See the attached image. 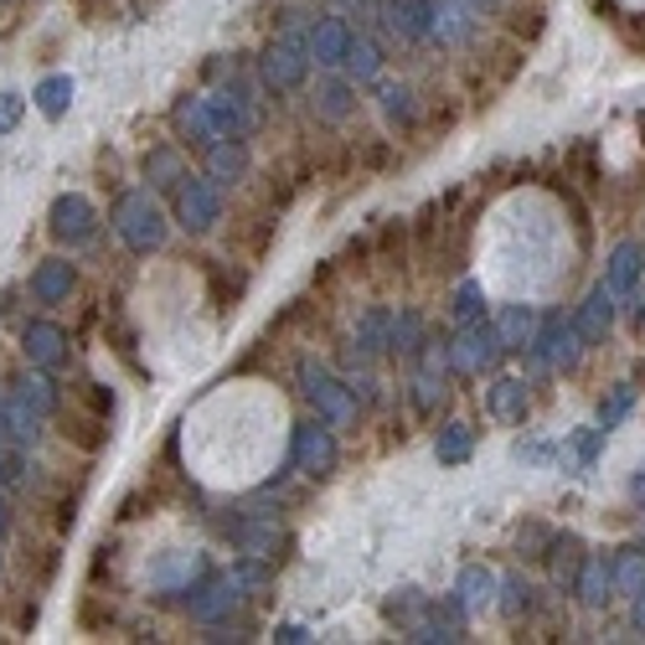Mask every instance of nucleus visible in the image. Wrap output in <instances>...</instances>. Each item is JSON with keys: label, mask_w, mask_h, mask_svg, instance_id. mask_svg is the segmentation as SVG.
I'll list each match as a JSON object with an SVG mask.
<instances>
[{"label": "nucleus", "mask_w": 645, "mask_h": 645, "mask_svg": "<svg viewBox=\"0 0 645 645\" xmlns=\"http://www.w3.org/2000/svg\"><path fill=\"white\" fill-rule=\"evenodd\" d=\"M300 392L315 403V413H321L325 424H336V429L357 424V398H352V388L341 377L325 372L321 362H300Z\"/></svg>", "instance_id": "nucleus-1"}, {"label": "nucleus", "mask_w": 645, "mask_h": 645, "mask_svg": "<svg viewBox=\"0 0 645 645\" xmlns=\"http://www.w3.org/2000/svg\"><path fill=\"white\" fill-rule=\"evenodd\" d=\"M114 227H120V238L135 248V254H155L160 243H166V218H160V207L151 202V191H130L120 197L114 207Z\"/></svg>", "instance_id": "nucleus-2"}, {"label": "nucleus", "mask_w": 645, "mask_h": 645, "mask_svg": "<svg viewBox=\"0 0 645 645\" xmlns=\"http://www.w3.org/2000/svg\"><path fill=\"white\" fill-rule=\"evenodd\" d=\"M526 352L543 362V367L574 372L578 357H583V336L574 331V315H563V310L543 315V321H537V336H532V346H526Z\"/></svg>", "instance_id": "nucleus-3"}, {"label": "nucleus", "mask_w": 645, "mask_h": 645, "mask_svg": "<svg viewBox=\"0 0 645 645\" xmlns=\"http://www.w3.org/2000/svg\"><path fill=\"white\" fill-rule=\"evenodd\" d=\"M501 336H496V321H476V325H459V336L449 341V367L459 377L470 372H491L496 362H501Z\"/></svg>", "instance_id": "nucleus-4"}, {"label": "nucleus", "mask_w": 645, "mask_h": 645, "mask_svg": "<svg viewBox=\"0 0 645 645\" xmlns=\"http://www.w3.org/2000/svg\"><path fill=\"white\" fill-rule=\"evenodd\" d=\"M176 218L187 233H207L212 222H222V197L207 176H181L176 181Z\"/></svg>", "instance_id": "nucleus-5"}, {"label": "nucleus", "mask_w": 645, "mask_h": 645, "mask_svg": "<svg viewBox=\"0 0 645 645\" xmlns=\"http://www.w3.org/2000/svg\"><path fill=\"white\" fill-rule=\"evenodd\" d=\"M289 470H305V476H331L336 470V434L325 424H300L294 444H289Z\"/></svg>", "instance_id": "nucleus-6"}, {"label": "nucleus", "mask_w": 645, "mask_h": 645, "mask_svg": "<svg viewBox=\"0 0 645 645\" xmlns=\"http://www.w3.org/2000/svg\"><path fill=\"white\" fill-rule=\"evenodd\" d=\"M310 73V42H300V36H279L269 52H264V78H269V88H279V93H289V88H300Z\"/></svg>", "instance_id": "nucleus-7"}, {"label": "nucleus", "mask_w": 645, "mask_h": 645, "mask_svg": "<svg viewBox=\"0 0 645 645\" xmlns=\"http://www.w3.org/2000/svg\"><path fill=\"white\" fill-rule=\"evenodd\" d=\"M614 305H620V294L604 279L583 294V305L574 310V331L583 336V346H604V336L614 331Z\"/></svg>", "instance_id": "nucleus-8"}, {"label": "nucleus", "mask_w": 645, "mask_h": 645, "mask_svg": "<svg viewBox=\"0 0 645 645\" xmlns=\"http://www.w3.org/2000/svg\"><path fill=\"white\" fill-rule=\"evenodd\" d=\"M382 21L398 42H429L434 36V5L429 0H382Z\"/></svg>", "instance_id": "nucleus-9"}, {"label": "nucleus", "mask_w": 645, "mask_h": 645, "mask_svg": "<svg viewBox=\"0 0 645 645\" xmlns=\"http://www.w3.org/2000/svg\"><path fill=\"white\" fill-rule=\"evenodd\" d=\"M93 227H99V218H93L88 197L68 191V197H57V202H52V233H57L63 243H88L93 238Z\"/></svg>", "instance_id": "nucleus-10"}, {"label": "nucleus", "mask_w": 645, "mask_h": 645, "mask_svg": "<svg viewBox=\"0 0 645 645\" xmlns=\"http://www.w3.org/2000/svg\"><path fill=\"white\" fill-rule=\"evenodd\" d=\"M21 346H26V362L42 367V372H57L63 362H68V336L57 331L52 321H32L21 331Z\"/></svg>", "instance_id": "nucleus-11"}, {"label": "nucleus", "mask_w": 645, "mask_h": 645, "mask_svg": "<svg viewBox=\"0 0 645 645\" xmlns=\"http://www.w3.org/2000/svg\"><path fill=\"white\" fill-rule=\"evenodd\" d=\"M310 57L321 63V68H346V52H352V32H346V21L336 16H321V21H310Z\"/></svg>", "instance_id": "nucleus-12"}, {"label": "nucleus", "mask_w": 645, "mask_h": 645, "mask_svg": "<svg viewBox=\"0 0 645 645\" xmlns=\"http://www.w3.org/2000/svg\"><path fill=\"white\" fill-rule=\"evenodd\" d=\"M238 583H233V574L227 578H212V583H202V589H191V620H202V625H222L227 614H233V604H238Z\"/></svg>", "instance_id": "nucleus-13"}, {"label": "nucleus", "mask_w": 645, "mask_h": 645, "mask_svg": "<svg viewBox=\"0 0 645 645\" xmlns=\"http://www.w3.org/2000/svg\"><path fill=\"white\" fill-rule=\"evenodd\" d=\"M641 274H645L641 243H620V248L610 254V264H604V285H610L620 300H630V294L641 289Z\"/></svg>", "instance_id": "nucleus-14"}, {"label": "nucleus", "mask_w": 645, "mask_h": 645, "mask_svg": "<svg viewBox=\"0 0 645 645\" xmlns=\"http://www.w3.org/2000/svg\"><path fill=\"white\" fill-rule=\"evenodd\" d=\"M496 574L486 568V563H470V568H459V578H455V599L465 604V614H480V610H491L496 604Z\"/></svg>", "instance_id": "nucleus-15"}, {"label": "nucleus", "mask_w": 645, "mask_h": 645, "mask_svg": "<svg viewBox=\"0 0 645 645\" xmlns=\"http://www.w3.org/2000/svg\"><path fill=\"white\" fill-rule=\"evenodd\" d=\"M73 289V264L68 258H42L32 274V300L36 305H63Z\"/></svg>", "instance_id": "nucleus-16"}, {"label": "nucleus", "mask_w": 645, "mask_h": 645, "mask_svg": "<svg viewBox=\"0 0 645 645\" xmlns=\"http://www.w3.org/2000/svg\"><path fill=\"white\" fill-rule=\"evenodd\" d=\"M526 382L522 377H496L491 392H486V408H491V419H501V424H522L526 419Z\"/></svg>", "instance_id": "nucleus-17"}, {"label": "nucleus", "mask_w": 645, "mask_h": 645, "mask_svg": "<svg viewBox=\"0 0 645 645\" xmlns=\"http://www.w3.org/2000/svg\"><path fill=\"white\" fill-rule=\"evenodd\" d=\"M207 114H212V130H218V135L243 140L254 130V114H248L243 93H212V99H207Z\"/></svg>", "instance_id": "nucleus-18"}, {"label": "nucleus", "mask_w": 645, "mask_h": 645, "mask_svg": "<svg viewBox=\"0 0 645 645\" xmlns=\"http://www.w3.org/2000/svg\"><path fill=\"white\" fill-rule=\"evenodd\" d=\"M574 589H578V599L589 604V610H604L614 599V568L604 558H583V568H578V578H574Z\"/></svg>", "instance_id": "nucleus-19"}, {"label": "nucleus", "mask_w": 645, "mask_h": 645, "mask_svg": "<svg viewBox=\"0 0 645 645\" xmlns=\"http://www.w3.org/2000/svg\"><path fill=\"white\" fill-rule=\"evenodd\" d=\"M496 336H501L507 352H526L532 336H537V310L532 305H507L501 315H496Z\"/></svg>", "instance_id": "nucleus-20"}, {"label": "nucleus", "mask_w": 645, "mask_h": 645, "mask_svg": "<svg viewBox=\"0 0 645 645\" xmlns=\"http://www.w3.org/2000/svg\"><path fill=\"white\" fill-rule=\"evenodd\" d=\"M207 166H212V181H238L243 170H248V151H243V140L222 135L207 145Z\"/></svg>", "instance_id": "nucleus-21"}, {"label": "nucleus", "mask_w": 645, "mask_h": 645, "mask_svg": "<svg viewBox=\"0 0 645 645\" xmlns=\"http://www.w3.org/2000/svg\"><path fill=\"white\" fill-rule=\"evenodd\" d=\"M16 398L26 408H36L42 419H47V413H57V403H63V398H57V382H52V372H42V367H36L32 377H16Z\"/></svg>", "instance_id": "nucleus-22"}, {"label": "nucleus", "mask_w": 645, "mask_h": 645, "mask_svg": "<svg viewBox=\"0 0 645 645\" xmlns=\"http://www.w3.org/2000/svg\"><path fill=\"white\" fill-rule=\"evenodd\" d=\"M434 455H440V465H465V459L476 455L470 424H444L440 434H434Z\"/></svg>", "instance_id": "nucleus-23"}, {"label": "nucleus", "mask_w": 645, "mask_h": 645, "mask_svg": "<svg viewBox=\"0 0 645 645\" xmlns=\"http://www.w3.org/2000/svg\"><path fill=\"white\" fill-rule=\"evenodd\" d=\"M388 352H398V357H419V352H424V321H419L413 310H398V315H392Z\"/></svg>", "instance_id": "nucleus-24"}, {"label": "nucleus", "mask_w": 645, "mask_h": 645, "mask_svg": "<svg viewBox=\"0 0 645 645\" xmlns=\"http://www.w3.org/2000/svg\"><path fill=\"white\" fill-rule=\"evenodd\" d=\"M578 553H583V543H578V537H553V543H547V568H553V578H558V583H568V589H574V578H578V568H583V558H578Z\"/></svg>", "instance_id": "nucleus-25"}, {"label": "nucleus", "mask_w": 645, "mask_h": 645, "mask_svg": "<svg viewBox=\"0 0 645 645\" xmlns=\"http://www.w3.org/2000/svg\"><path fill=\"white\" fill-rule=\"evenodd\" d=\"M346 73H352V84H372L377 73H382V47H377L372 36H352V52H346Z\"/></svg>", "instance_id": "nucleus-26"}, {"label": "nucleus", "mask_w": 645, "mask_h": 645, "mask_svg": "<svg viewBox=\"0 0 645 645\" xmlns=\"http://www.w3.org/2000/svg\"><path fill=\"white\" fill-rule=\"evenodd\" d=\"M382 614H388L392 625H408V630H413L429 614V599L419 594V589H392L388 604H382Z\"/></svg>", "instance_id": "nucleus-27"}, {"label": "nucleus", "mask_w": 645, "mask_h": 645, "mask_svg": "<svg viewBox=\"0 0 645 645\" xmlns=\"http://www.w3.org/2000/svg\"><path fill=\"white\" fill-rule=\"evenodd\" d=\"M32 99H36V109H42L47 120H63V114H68V103H73V78H42Z\"/></svg>", "instance_id": "nucleus-28"}, {"label": "nucleus", "mask_w": 645, "mask_h": 645, "mask_svg": "<svg viewBox=\"0 0 645 645\" xmlns=\"http://www.w3.org/2000/svg\"><path fill=\"white\" fill-rule=\"evenodd\" d=\"M388 331H392V315L388 310H367L357 325V352L362 357H377L382 346H388Z\"/></svg>", "instance_id": "nucleus-29"}, {"label": "nucleus", "mask_w": 645, "mask_h": 645, "mask_svg": "<svg viewBox=\"0 0 645 645\" xmlns=\"http://www.w3.org/2000/svg\"><path fill=\"white\" fill-rule=\"evenodd\" d=\"M610 568H614V594L635 599L645 589V553H620Z\"/></svg>", "instance_id": "nucleus-30"}, {"label": "nucleus", "mask_w": 645, "mask_h": 645, "mask_svg": "<svg viewBox=\"0 0 645 645\" xmlns=\"http://www.w3.org/2000/svg\"><path fill=\"white\" fill-rule=\"evenodd\" d=\"M496 594H501V599H496V610L507 614V620H516V614H526V610H532V583H526L522 574H511L507 583L496 589Z\"/></svg>", "instance_id": "nucleus-31"}, {"label": "nucleus", "mask_w": 645, "mask_h": 645, "mask_svg": "<svg viewBox=\"0 0 645 645\" xmlns=\"http://www.w3.org/2000/svg\"><path fill=\"white\" fill-rule=\"evenodd\" d=\"M377 99H382V114H388L392 124H413V88L408 84H382Z\"/></svg>", "instance_id": "nucleus-32"}, {"label": "nucleus", "mask_w": 645, "mask_h": 645, "mask_svg": "<svg viewBox=\"0 0 645 645\" xmlns=\"http://www.w3.org/2000/svg\"><path fill=\"white\" fill-rule=\"evenodd\" d=\"M455 321L459 325H476L486 321V289H480V279H465L455 294Z\"/></svg>", "instance_id": "nucleus-33"}, {"label": "nucleus", "mask_w": 645, "mask_h": 645, "mask_svg": "<svg viewBox=\"0 0 645 645\" xmlns=\"http://www.w3.org/2000/svg\"><path fill=\"white\" fill-rule=\"evenodd\" d=\"M315 99H321V114H325V120H341V114L352 109V84H346V78H325Z\"/></svg>", "instance_id": "nucleus-34"}, {"label": "nucleus", "mask_w": 645, "mask_h": 645, "mask_svg": "<svg viewBox=\"0 0 645 645\" xmlns=\"http://www.w3.org/2000/svg\"><path fill=\"white\" fill-rule=\"evenodd\" d=\"M630 408H635V388H630V382H620V388H614L610 398L599 403V424H604V429H620V419H625Z\"/></svg>", "instance_id": "nucleus-35"}, {"label": "nucleus", "mask_w": 645, "mask_h": 645, "mask_svg": "<svg viewBox=\"0 0 645 645\" xmlns=\"http://www.w3.org/2000/svg\"><path fill=\"white\" fill-rule=\"evenodd\" d=\"M145 176H151L155 187H176V181H181V160L170 151H155L151 160H145Z\"/></svg>", "instance_id": "nucleus-36"}, {"label": "nucleus", "mask_w": 645, "mask_h": 645, "mask_svg": "<svg viewBox=\"0 0 645 645\" xmlns=\"http://www.w3.org/2000/svg\"><path fill=\"white\" fill-rule=\"evenodd\" d=\"M233 583H238V589H264V583H269V568H264V563H238V568H233Z\"/></svg>", "instance_id": "nucleus-37"}, {"label": "nucleus", "mask_w": 645, "mask_h": 645, "mask_svg": "<svg viewBox=\"0 0 645 645\" xmlns=\"http://www.w3.org/2000/svg\"><path fill=\"white\" fill-rule=\"evenodd\" d=\"M21 109H26L21 93H0V130H11V124L21 120Z\"/></svg>", "instance_id": "nucleus-38"}, {"label": "nucleus", "mask_w": 645, "mask_h": 645, "mask_svg": "<svg viewBox=\"0 0 645 645\" xmlns=\"http://www.w3.org/2000/svg\"><path fill=\"white\" fill-rule=\"evenodd\" d=\"M274 641H285V645H300V641H305V625H279V630H274Z\"/></svg>", "instance_id": "nucleus-39"}, {"label": "nucleus", "mask_w": 645, "mask_h": 645, "mask_svg": "<svg viewBox=\"0 0 645 645\" xmlns=\"http://www.w3.org/2000/svg\"><path fill=\"white\" fill-rule=\"evenodd\" d=\"M346 11H362V16H377L382 11V0H341Z\"/></svg>", "instance_id": "nucleus-40"}, {"label": "nucleus", "mask_w": 645, "mask_h": 645, "mask_svg": "<svg viewBox=\"0 0 645 645\" xmlns=\"http://www.w3.org/2000/svg\"><path fill=\"white\" fill-rule=\"evenodd\" d=\"M630 496H635V501H645V465L635 470V480H630Z\"/></svg>", "instance_id": "nucleus-41"}, {"label": "nucleus", "mask_w": 645, "mask_h": 645, "mask_svg": "<svg viewBox=\"0 0 645 645\" xmlns=\"http://www.w3.org/2000/svg\"><path fill=\"white\" fill-rule=\"evenodd\" d=\"M635 630H641V635H645V589H641V594H635Z\"/></svg>", "instance_id": "nucleus-42"}, {"label": "nucleus", "mask_w": 645, "mask_h": 645, "mask_svg": "<svg viewBox=\"0 0 645 645\" xmlns=\"http://www.w3.org/2000/svg\"><path fill=\"white\" fill-rule=\"evenodd\" d=\"M465 5H470V11H496L501 0H465Z\"/></svg>", "instance_id": "nucleus-43"}, {"label": "nucleus", "mask_w": 645, "mask_h": 645, "mask_svg": "<svg viewBox=\"0 0 645 645\" xmlns=\"http://www.w3.org/2000/svg\"><path fill=\"white\" fill-rule=\"evenodd\" d=\"M11 532V511H5V501H0V537Z\"/></svg>", "instance_id": "nucleus-44"}]
</instances>
